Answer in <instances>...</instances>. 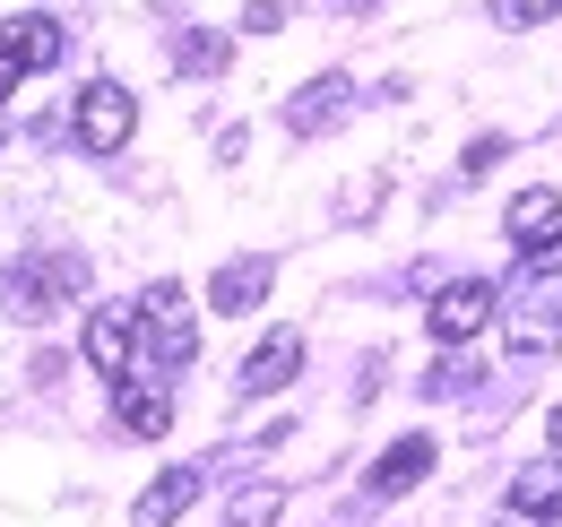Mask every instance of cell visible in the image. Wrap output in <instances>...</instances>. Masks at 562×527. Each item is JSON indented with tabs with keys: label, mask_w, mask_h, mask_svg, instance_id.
Instances as JSON below:
<instances>
[{
	"label": "cell",
	"mask_w": 562,
	"mask_h": 527,
	"mask_svg": "<svg viewBox=\"0 0 562 527\" xmlns=\"http://www.w3.org/2000/svg\"><path fill=\"white\" fill-rule=\"evenodd\" d=\"M510 511L537 519V527L562 519V450H546V459H528L519 475H510Z\"/></svg>",
	"instance_id": "5bb4252c"
},
{
	"label": "cell",
	"mask_w": 562,
	"mask_h": 527,
	"mask_svg": "<svg viewBox=\"0 0 562 527\" xmlns=\"http://www.w3.org/2000/svg\"><path fill=\"white\" fill-rule=\"evenodd\" d=\"M61 53H70V35H61V18H53V9H18V18L0 26V61L18 69V78L53 69Z\"/></svg>",
	"instance_id": "ba28073f"
},
{
	"label": "cell",
	"mask_w": 562,
	"mask_h": 527,
	"mask_svg": "<svg viewBox=\"0 0 562 527\" xmlns=\"http://www.w3.org/2000/svg\"><path fill=\"white\" fill-rule=\"evenodd\" d=\"M502 329H510V363H546L562 346V260H537L502 294Z\"/></svg>",
	"instance_id": "6da1fadb"
},
{
	"label": "cell",
	"mask_w": 562,
	"mask_h": 527,
	"mask_svg": "<svg viewBox=\"0 0 562 527\" xmlns=\"http://www.w3.org/2000/svg\"><path fill=\"white\" fill-rule=\"evenodd\" d=\"M191 502H200V467H165V475L139 493V511H131V519H139V527H173Z\"/></svg>",
	"instance_id": "9a60e30c"
},
{
	"label": "cell",
	"mask_w": 562,
	"mask_h": 527,
	"mask_svg": "<svg viewBox=\"0 0 562 527\" xmlns=\"http://www.w3.org/2000/svg\"><path fill=\"white\" fill-rule=\"evenodd\" d=\"M493 18L502 26H546V18H562V0H493Z\"/></svg>",
	"instance_id": "ac0fdd59"
},
{
	"label": "cell",
	"mask_w": 562,
	"mask_h": 527,
	"mask_svg": "<svg viewBox=\"0 0 562 527\" xmlns=\"http://www.w3.org/2000/svg\"><path fill=\"white\" fill-rule=\"evenodd\" d=\"M173 69H191V78L225 69V35H182V44H173Z\"/></svg>",
	"instance_id": "e0dca14e"
},
{
	"label": "cell",
	"mask_w": 562,
	"mask_h": 527,
	"mask_svg": "<svg viewBox=\"0 0 562 527\" xmlns=\"http://www.w3.org/2000/svg\"><path fill=\"white\" fill-rule=\"evenodd\" d=\"M493 527H537V519H519V511H510V519H493Z\"/></svg>",
	"instance_id": "7402d4cb"
},
{
	"label": "cell",
	"mask_w": 562,
	"mask_h": 527,
	"mask_svg": "<svg viewBox=\"0 0 562 527\" xmlns=\"http://www.w3.org/2000/svg\"><path fill=\"white\" fill-rule=\"evenodd\" d=\"M285 519V493L278 484H243L234 502H225V527H278Z\"/></svg>",
	"instance_id": "2e32d148"
},
{
	"label": "cell",
	"mask_w": 562,
	"mask_h": 527,
	"mask_svg": "<svg viewBox=\"0 0 562 527\" xmlns=\"http://www.w3.org/2000/svg\"><path fill=\"white\" fill-rule=\"evenodd\" d=\"M70 131H78V147H87V156H122V147H131V131H139V96H131L122 78H95V87L78 96Z\"/></svg>",
	"instance_id": "277c9868"
},
{
	"label": "cell",
	"mask_w": 562,
	"mask_h": 527,
	"mask_svg": "<svg viewBox=\"0 0 562 527\" xmlns=\"http://www.w3.org/2000/svg\"><path fill=\"white\" fill-rule=\"evenodd\" d=\"M278 26H285L278 0H251V9H243V35H278Z\"/></svg>",
	"instance_id": "d6986e66"
},
{
	"label": "cell",
	"mask_w": 562,
	"mask_h": 527,
	"mask_svg": "<svg viewBox=\"0 0 562 527\" xmlns=\"http://www.w3.org/2000/svg\"><path fill=\"white\" fill-rule=\"evenodd\" d=\"M78 285H87V260H78V251L18 260V268H0V312H9V321H53L61 303H78Z\"/></svg>",
	"instance_id": "3957f363"
},
{
	"label": "cell",
	"mask_w": 562,
	"mask_h": 527,
	"mask_svg": "<svg viewBox=\"0 0 562 527\" xmlns=\"http://www.w3.org/2000/svg\"><path fill=\"white\" fill-rule=\"evenodd\" d=\"M78 355H87V372H104V381L139 372V312H122V303L87 312V337H78Z\"/></svg>",
	"instance_id": "8992f818"
},
{
	"label": "cell",
	"mask_w": 562,
	"mask_h": 527,
	"mask_svg": "<svg viewBox=\"0 0 562 527\" xmlns=\"http://www.w3.org/2000/svg\"><path fill=\"white\" fill-rule=\"evenodd\" d=\"M493 165H502V138H476V147H468V165H459V173H468V182H476V173H493Z\"/></svg>",
	"instance_id": "ffe728a7"
},
{
	"label": "cell",
	"mask_w": 562,
	"mask_h": 527,
	"mask_svg": "<svg viewBox=\"0 0 562 527\" xmlns=\"http://www.w3.org/2000/svg\"><path fill=\"white\" fill-rule=\"evenodd\" d=\"M303 372V337L294 329H269L251 355H243V372H234V397H278L285 381Z\"/></svg>",
	"instance_id": "30bf717a"
},
{
	"label": "cell",
	"mask_w": 562,
	"mask_h": 527,
	"mask_svg": "<svg viewBox=\"0 0 562 527\" xmlns=\"http://www.w3.org/2000/svg\"><path fill=\"white\" fill-rule=\"evenodd\" d=\"M269 285H278V260H260V251H251V260H225L209 277V312H234V321H243V312L269 303Z\"/></svg>",
	"instance_id": "4fadbf2b"
},
{
	"label": "cell",
	"mask_w": 562,
	"mask_h": 527,
	"mask_svg": "<svg viewBox=\"0 0 562 527\" xmlns=\"http://www.w3.org/2000/svg\"><path fill=\"white\" fill-rule=\"evenodd\" d=\"M424 475H432V441L407 433V441H390L381 459L363 467V502H398V493H416Z\"/></svg>",
	"instance_id": "7c38bea8"
},
{
	"label": "cell",
	"mask_w": 562,
	"mask_h": 527,
	"mask_svg": "<svg viewBox=\"0 0 562 527\" xmlns=\"http://www.w3.org/2000/svg\"><path fill=\"white\" fill-rule=\"evenodd\" d=\"M493 312H502V294H493L485 277H450V285H441V294L424 303V329L441 337V346H468V337L485 329Z\"/></svg>",
	"instance_id": "5b68a950"
},
{
	"label": "cell",
	"mask_w": 562,
	"mask_h": 527,
	"mask_svg": "<svg viewBox=\"0 0 562 527\" xmlns=\"http://www.w3.org/2000/svg\"><path fill=\"white\" fill-rule=\"evenodd\" d=\"M139 346H147V372H165V381L200 355V312H191V294L173 277H156L139 294Z\"/></svg>",
	"instance_id": "7a4b0ae2"
},
{
	"label": "cell",
	"mask_w": 562,
	"mask_h": 527,
	"mask_svg": "<svg viewBox=\"0 0 562 527\" xmlns=\"http://www.w3.org/2000/svg\"><path fill=\"white\" fill-rule=\"evenodd\" d=\"M546 433H554V450H562V406H554V424H546Z\"/></svg>",
	"instance_id": "44dd1931"
},
{
	"label": "cell",
	"mask_w": 562,
	"mask_h": 527,
	"mask_svg": "<svg viewBox=\"0 0 562 527\" xmlns=\"http://www.w3.org/2000/svg\"><path fill=\"white\" fill-rule=\"evenodd\" d=\"M502 234H510V251L537 268V260H562V199L554 191H519L510 199V216H502Z\"/></svg>",
	"instance_id": "52a82bcc"
},
{
	"label": "cell",
	"mask_w": 562,
	"mask_h": 527,
	"mask_svg": "<svg viewBox=\"0 0 562 527\" xmlns=\"http://www.w3.org/2000/svg\"><path fill=\"white\" fill-rule=\"evenodd\" d=\"M0 147H9V104H0Z\"/></svg>",
	"instance_id": "603a6c76"
},
{
	"label": "cell",
	"mask_w": 562,
	"mask_h": 527,
	"mask_svg": "<svg viewBox=\"0 0 562 527\" xmlns=\"http://www.w3.org/2000/svg\"><path fill=\"white\" fill-rule=\"evenodd\" d=\"M113 415H122V433L156 441V433L173 424V381H165V372H122V381H113Z\"/></svg>",
	"instance_id": "8fae6325"
},
{
	"label": "cell",
	"mask_w": 562,
	"mask_h": 527,
	"mask_svg": "<svg viewBox=\"0 0 562 527\" xmlns=\"http://www.w3.org/2000/svg\"><path fill=\"white\" fill-rule=\"evenodd\" d=\"M347 113H355V78H347V69H321V78H303V87H294L285 131H294V138H321V131H338Z\"/></svg>",
	"instance_id": "9c48e42d"
}]
</instances>
